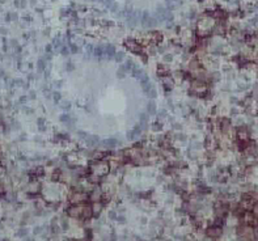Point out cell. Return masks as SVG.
<instances>
[{
	"label": "cell",
	"instance_id": "obj_15",
	"mask_svg": "<svg viewBox=\"0 0 258 241\" xmlns=\"http://www.w3.org/2000/svg\"><path fill=\"white\" fill-rule=\"evenodd\" d=\"M60 121L64 122V123H68V122H71V117L68 114H62L60 115Z\"/></svg>",
	"mask_w": 258,
	"mask_h": 241
},
{
	"label": "cell",
	"instance_id": "obj_36",
	"mask_svg": "<svg viewBox=\"0 0 258 241\" xmlns=\"http://www.w3.org/2000/svg\"><path fill=\"white\" fill-rule=\"evenodd\" d=\"M77 241H86L85 239H81V240H77Z\"/></svg>",
	"mask_w": 258,
	"mask_h": 241
},
{
	"label": "cell",
	"instance_id": "obj_6",
	"mask_svg": "<svg viewBox=\"0 0 258 241\" xmlns=\"http://www.w3.org/2000/svg\"><path fill=\"white\" fill-rule=\"evenodd\" d=\"M221 228L219 227V225H211L210 228H207L206 231V235L210 237V239H219L220 236H221Z\"/></svg>",
	"mask_w": 258,
	"mask_h": 241
},
{
	"label": "cell",
	"instance_id": "obj_10",
	"mask_svg": "<svg viewBox=\"0 0 258 241\" xmlns=\"http://www.w3.org/2000/svg\"><path fill=\"white\" fill-rule=\"evenodd\" d=\"M102 207H104V203H101V202H93L92 211H93L94 215H98V214L102 211Z\"/></svg>",
	"mask_w": 258,
	"mask_h": 241
},
{
	"label": "cell",
	"instance_id": "obj_27",
	"mask_svg": "<svg viewBox=\"0 0 258 241\" xmlns=\"http://www.w3.org/2000/svg\"><path fill=\"white\" fill-rule=\"evenodd\" d=\"M117 220H118L121 224H124V223H126V217H124L123 215H122V216H118V217H117Z\"/></svg>",
	"mask_w": 258,
	"mask_h": 241
},
{
	"label": "cell",
	"instance_id": "obj_23",
	"mask_svg": "<svg viewBox=\"0 0 258 241\" xmlns=\"http://www.w3.org/2000/svg\"><path fill=\"white\" fill-rule=\"evenodd\" d=\"M157 115H159V118H165L166 115H168V112H166V110L164 109V110H161V112L159 113Z\"/></svg>",
	"mask_w": 258,
	"mask_h": 241
},
{
	"label": "cell",
	"instance_id": "obj_25",
	"mask_svg": "<svg viewBox=\"0 0 258 241\" xmlns=\"http://www.w3.org/2000/svg\"><path fill=\"white\" fill-rule=\"evenodd\" d=\"M67 71H74L75 70V66H74V63H71V62H68L67 64Z\"/></svg>",
	"mask_w": 258,
	"mask_h": 241
},
{
	"label": "cell",
	"instance_id": "obj_5",
	"mask_svg": "<svg viewBox=\"0 0 258 241\" xmlns=\"http://www.w3.org/2000/svg\"><path fill=\"white\" fill-rule=\"evenodd\" d=\"M124 46H126V49L128 51L134 52V54H140L142 52V43H139L134 38H127L124 41Z\"/></svg>",
	"mask_w": 258,
	"mask_h": 241
},
{
	"label": "cell",
	"instance_id": "obj_35",
	"mask_svg": "<svg viewBox=\"0 0 258 241\" xmlns=\"http://www.w3.org/2000/svg\"><path fill=\"white\" fill-rule=\"evenodd\" d=\"M46 51H51V46H47V47H46Z\"/></svg>",
	"mask_w": 258,
	"mask_h": 241
},
{
	"label": "cell",
	"instance_id": "obj_21",
	"mask_svg": "<svg viewBox=\"0 0 258 241\" xmlns=\"http://www.w3.org/2000/svg\"><path fill=\"white\" fill-rule=\"evenodd\" d=\"M70 51L72 52V54H76V52L79 51V49H77V46L75 45V43H71L70 45Z\"/></svg>",
	"mask_w": 258,
	"mask_h": 241
},
{
	"label": "cell",
	"instance_id": "obj_31",
	"mask_svg": "<svg viewBox=\"0 0 258 241\" xmlns=\"http://www.w3.org/2000/svg\"><path fill=\"white\" fill-rule=\"evenodd\" d=\"M147 221H148V219H147L146 216H143V217H140V224H143V225H146L147 224Z\"/></svg>",
	"mask_w": 258,
	"mask_h": 241
},
{
	"label": "cell",
	"instance_id": "obj_24",
	"mask_svg": "<svg viewBox=\"0 0 258 241\" xmlns=\"http://www.w3.org/2000/svg\"><path fill=\"white\" fill-rule=\"evenodd\" d=\"M172 128L176 130V131H180V130L182 128V126H181L180 123H173V125H172Z\"/></svg>",
	"mask_w": 258,
	"mask_h": 241
},
{
	"label": "cell",
	"instance_id": "obj_2",
	"mask_svg": "<svg viewBox=\"0 0 258 241\" xmlns=\"http://www.w3.org/2000/svg\"><path fill=\"white\" fill-rule=\"evenodd\" d=\"M90 172L94 176L98 177H104L109 173L110 170V164L106 160H93V163L90 164Z\"/></svg>",
	"mask_w": 258,
	"mask_h": 241
},
{
	"label": "cell",
	"instance_id": "obj_3",
	"mask_svg": "<svg viewBox=\"0 0 258 241\" xmlns=\"http://www.w3.org/2000/svg\"><path fill=\"white\" fill-rule=\"evenodd\" d=\"M190 89H191V93L194 96L203 97V96L207 93L208 88H207V83L206 81L199 80V79H194L191 81V84H190Z\"/></svg>",
	"mask_w": 258,
	"mask_h": 241
},
{
	"label": "cell",
	"instance_id": "obj_14",
	"mask_svg": "<svg viewBox=\"0 0 258 241\" xmlns=\"http://www.w3.org/2000/svg\"><path fill=\"white\" fill-rule=\"evenodd\" d=\"M162 62H164V63L173 62V55L172 54H164V56H162Z\"/></svg>",
	"mask_w": 258,
	"mask_h": 241
},
{
	"label": "cell",
	"instance_id": "obj_12",
	"mask_svg": "<svg viewBox=\"0 0 258 241\" xmlns=\"http://www.w3.org/2000/svg\"><path fill=\"white\" fill-rule=\"evenodd\" d=\"M238 138H240V140H246L248 139V132H246V130H240V131L237 132Z\"/></svg>",
	"mask_w": 258,
	"mask_h": 241
},
{
	"label": "cell",
	"instance_id": "obj_19",
	"mask_svg": "<svg viewBox=\"0 0 258 241\" xmlns=\"http://www.w3.org/2000/svg\"><path fill=\"white\" fill-rule=\"evenodd\" d=\"M108 217H109V219H111V220H117L118 215H117L115 211H109V212H108Z\"/></svg>",
	"mask_w": 258,
	"mask_h": 241
},
{
	"label": "cell",
	"instance_id": "obj_16",
	"mask_svg": "<svg viewBox=\"0 0 258 241\" xmlns=\"http://www.w3.org/2000/svg\"><path fill=\"white\" fill-rule=\"evenodd\" d=\"M148 117H149V114H148V113H143V114H140V122H144V123H147V122H148Z\"/></svg>",
	"mask_w": 258,
	"mask_h": 241
},
{
	"label": "cell",
	"instance_id": "obj_17",
	"mask_svg": "<svg viewBox=\"0 0 258 241\" xmlns=\"http://www.w3.org/2000/svg\"><path fill=\"white\" fill-rule=\"evenodd\" d=\"M174 139H177V140H186V135L182 134V132H178V134L174 135Z\"/></svg>",
	"mask_w": 258,
	"mask_h": 241
},
{
	"label": "cell",
	"instance_id": "obj_13",
	"mask_svg": "<svg viewBox=\"0 0 258 241\" xmlns=\"http://www.w3.org/2000/svg\"><path fill=\"white\" fill-rule=\"evenodd\" d=\"M114 59H115V62H123V59H124V52H117L115 56H114Z\"/></svg>",
	"mask_w": 258,
	"mask_h": 241
},
{
	"label": "cell",
	"instance_id": "obj_26",
	"mask_svg": "<svg viewBox=\"0 0 258 241\" xmlns=\"http://www.w3.org/2000/svg\"><path fill=\"white\" fill-rule=\"evenodd\" d=\"M148 94H149V97H152V98H155V97H156V96H157V93H156V90H155V89H153V88H152V89H151V90L148 92Z\"/></svg>",
	"mask_w": 258,
	"mask_h": 241
},
{
	"label": "cell",
	"instance_id": "obj_4",
	"mask_svg": "<svg viewBox=\"0 0 258 241\" xmlns=\"http://www.w3.org/2000/svg\"><path fill=\"white\" fill-rule=\"evenodd\" d=\"M89 199V194H86L85 191H74L72 195L70 197V202L72 204H81L85 203Z\"/></svg>",
	"mask_w": 258,
	"mask_h": 241
},
{
	"label": "cell",
	"instance_id": "obj_28",
	"mask_svg": "<svg viewBox=\"0 0 258 241\" xmlns=\"http://www.w3.org/2000/svg\"><path fill=\"white\" fill-rule=\"evenodd\" d=\"M60 98H62V96H60V93H58V92H55L54 93V100L58 102V101H60Z\"/></svg>",
	"mask_w": 258,
	"mask_h": 241
},
{
	"label": "cell",
	"instance_id": "obj_11",
	"mask_svg": "<svg viewBox=\"0 0 258 241\" xmlns=\"http://www.w3.org/2000/svg\"><path fill=\"white\" fill-rule=\"evenodd\" d=\"M147 112H148V114H156L157 112H156V105H155V102H148V105H147Z\"/></svg>",
	"mask_w": 258,
	"mask_h": 241
},
{
	"label": "cell",
	"instance_id": "obj_18",
	"mask_svg": "<svg viewBox=\"0 0 258 241\" xmlns=\"http://www.w3.org/2000/svg\"><path fill=\"white\" fill-rule=\"evenodd\" d=\"M161 128H162V125L159 123V122H155V123L152 125V130H153V131H160Z\"/></svg>",
	"mask_w": 258,
	"mask_h": 241
},
{
	"label": "cell",
	"instance_id": "obj_20",
	"mask_svg": "<svg viewBox=\"0 0 258 241\" xmlns=\"http://www.w3.org/2000/svg\"><path fill=\"white\" fill-rule=\"evenodd\" d=\"M156 49H157V52H160V54H165L166 52V47L164 45H159L156 46Z\"/></svg>",
	"mask_w": 258,
	"mask_h": 241
},
{
	"label": "cell",
	"instance_id": "obj_32",
	"mask_svg": "<svg viewBox=\"0 0 258 241\" xmlns=\"http://www.w3.org/2000/svg\"><path fill=\"white\" fill-rule=\"evenodd\" d=\"M194 148H195V150H199V148H202V144H200L199 141H195V143H194Z\"/></svg>",
	"mask_w": 258,
	"mask_h": 241
},
{
	"label": "cell",
	"instance_id": "obj_34",
	"mask_svg": "<svg viewBox=\"0 0 258 241\" xmlns=\"http://www.w3.org/2000/svg\"><path fill=\"white\" fill-rule=\"evenodd\" d=\"M231 102H232V104H234V102H237V98H236V97H231Z\"/></svg>",
	"mask_w": 258,
	"mask_h": 241
},
{
	"label": "cell",
	"instance_id": "obj_29",
	"mask_svg": "<svg viewBox=\"0 0 258 241\" xmlns=\"http://www.w3.org/2000/svg\"><path fill=\"white\" fill-rule=\"evenodd\" d=\"M212 79L218 81V80L220 79V72H214V75H212Z\"/></svg>",
	"mask_w": 258,
	"mask_h": 241
},
{
	"label": "cell",
	"instance_id": "obj_1",
	"mask_svg": "<svg viewBox=\"0 0 258 241\" xmlns=\"http://www.w3.org/2000/svg\"><path fill=\"white\" fill-rule=\"evenodd\" d=\"M215 25H216V18H214L210 13L206 14L198 21V26H197L198 34L200 37H204L208 36L210 33H214Z\"/></svg>",
	"mask_w": 258,
	"mask_h": 241
},
{
	"label": "cell",
	"instance_id": "obj_22",
	"mask_svg": "<svg viewBox=\"0 0 258 241\" xmlns=\"http://www.w3.org/2000/svg\"><path fill=\"white\" fill-rule=\"evenodd\" d=\"M62 108H63V110H68V109L71 108V104L68 101H64L63 104H62Z\"/></svg>",
	"mask_w": 258,
	"mask_h": 241
},
{
	"label": "cell",
	"instance_id": "obj_30",
	"mask_svg": "<svg viewBox=\"0 0 258 241\" xmlns=\"http://www.w3.org/2000/svg\"><path fill=\"white\" fill-rule=\"evenodd\" d=\"M68 52H70L68 47H67V46H63V47H62V54H63V55H67Z\"/></svg>",
	"mask_w": 258,
	"mask_h": 241
},
{
	"label": "cell",
	"instance_id": "obj_8",
	"mask_svg": "<svg viewBox=\"0 0 258 241\" xmlns=\"http://www.w3.org/2000/svg\"><path fill=\"white\" fill-rule=\"evenodd\" d=\"M101 146H104L105 148H115L118 146V140H115L114 138H110V139H105L101 141Z\"/></svg>",
	"mask_w": 258,
	"mask_h": 241
},
{
	"label": "cell",
	"instance_id": "obj_9",
	"mask_svg": "<svg viewBox=\"0 0 258 241\" xmlns=\"http://www.w3.org/2000/svg\"><path fill=\"white\" fill-rule=\"evenodd\" d=\"M115 47L113 45H108V46H105V56H106V59H113L115 56Z\"/></svg>",
	"mask_w": 258,
	"mask_h": 241
},
{
	"label": "cell",
	"instance_id": "obj_7",
	"mask_svg": "<svg viewBox=\"0 0 258 241\" xmlns=\"http://www.w3.org/2000/svg\"><path fill=\"white\" fill-rule=\"evenodd\" d=\"M101 198H102V189H100V187H94V189L90 191V194H89V201L101 202Z\"/></svg>",
	"mask_w": 258,
	"mask_h": 241
},
{
	"label": "cell",
	"instance_id": "obj_33",
	"mask_svg": "<svg viewBox=\"0 0 258 241\" xmlns=\"http://www.w3.org/2000/svg\"><path fill=\"white\" fill-rule=\"evenodd\" d=\"M110 9H111V12H115V11L118 9V5H117V4H113V5H111V8H110Z\"/></svg>",
	"mask_w": 258,
	"mask_h": 241
}]
</instances>
